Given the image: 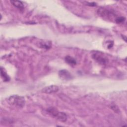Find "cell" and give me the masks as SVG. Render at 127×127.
<instances>
[{"instance_id":"1","label":"cell","mask_w":127,"mask_h":127,"mask_svg":"<svg viewBox=\"0 0 127 127\" xmlns=\"http://www.w3.org/2000/svg\"><path fill=\"white\" fill-rule=\"evenodd\" d=\"M8 102L11 106L19 108H23L25 104V100L23 97L17 95H12L8 98Z\"/></svg>"},{"instance_id":"2","label":"cell","mask_w":127,"mask_h":127,"mask_svg":"<svg viewBox=\"0 0 127 127\" xmlns=\"http://www.w3.org/2000/svg\"><path fill=\"white\" fill-rule=\"evenodd\" d=\"M47 111L52 117L62 122H65L67 120L66 115L64 113L60 112L54 107H50L48 108Z\"/></svg>"},{"instance_id":"3","label":"cell","mask_w":127,"mask_h":127,"mask_svg":"<svg viewBox=\"0 0 127 127\" xmlns=\"http://www.w3.org/2000/svg\"><path fill=\"white\" fill-rule=\"evenodd\" d=\"M97 13L100 16L107 19H112L115 16V14L112 11L105 8H99L97 10Z\"/></svg>"},{"instance_id":"4","label":"cell","mask_w":127,"mask_h":127,"mask_svg":"<svg viewBox=\"0 0 127 127\" xmlns=\"http://www.w3.org/2000/svg\"><path fill=\"white\" fill-rule=\"evenodd\" d=\"M92 58L95 61L101 64H105L108 63V59L100 53H95L92 55Z\"/></svg>"},{"instance_id":"5","label":"cell","mask_w":127,"mask_h":127,"mask_svg":"<svg viewBox=\"0 0 127 127\" xmlns=\"http://www.w3.org/2000/svg\"><path fill=\"white\" fill-rule=\"evenodd\" d=\"M59 75L61 79L62 80H67L71 79V74L68 71L65 69L61 70L59 72Z\"/></svg>"},{"instance_id":"6","label":"cell","mask_w":127,"mask_h":127,"mask_svg":"<svg viewBox=\"0 0 127 127\" xmlns=\"http://www.w3.org/2000/svg\"><path fill=\"white\" fill-rule=\"evenodd\" d=\"M59 90V87L56 85H50L44 87L42 89V92L47 94L57 92Z\"/></svg>"},{"instance_id":"7","label":"cell","mask_w":127,"mask_h":127,"mask_svg":"<svg viewBox=\"0 0 127 127\" xmlns=\"http://www.w3.org/2000/svg\"><path fill=\"white\" fill-rule=\"evenodd\" d=\"M10 2L13 5H14L15 7L17 8L21 11H22L24 8V4L23 2L21 1L12 0H10Z\"/></svg>"},{"instance_id":"8","label":"cell","mask_w":127,"mask_h":127,"mask_svg":"<svg viewBox=\"0 0 127 127\" xmlns=\"http://www.w3.org/2000/svg\"><path fill=\"white\" fill-rule=\"evenodd\" d=\"M65 62L69 65L71 66H74L76 64V60L72 57L70 56H66L65 57Z\"/></svg>"},{"instance_id":"9","label":"cell","mask_w":127,"mask_h":127,"mask_svg":"<svg viewBox=\"0 0 127 127\" xmlns=\"http://www.w3.org/2000/svg\"><path fill=\"white\" fill-rule=\"evenodd\" d=\"M0 74H1V77L2 78L3 81L6 82V81H8L10 80V77H9L8 75L7 74L4 69L2 67H1L0 68Z\"/></svg>"},{"instance_id":"10","label":"cell","mask_w":127,"mask_h":127,"mask_svg":"<svg viewBox=\"0 0 127 127\" xmlns=\"http://www.w3.org/2000/svg\"><path fill=\"white\" fill-rule=\"evenodd\" d=\"M125 20V18L123 16L118 17L115 19V21L117 23H121L123 22Z\"/></svg>"}]
</instances>
